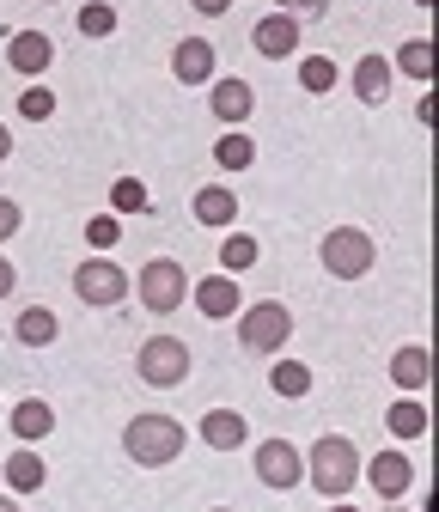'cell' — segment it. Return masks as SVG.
Returning a JSON list of instances; mask_svg holds the SVG:
<instances>
[{
  "label": "cell",
  "instance_id": "5bb4252c",
  "mask_svg": "<svg viewBox=\"0 0 439 512\" xmlns=\"http://www.w3.org/2000/svg\"><path fill=\"white\" fill-rule=\"evenodd\" d=\"M391 86H397L391 55H360V61H354V98H360V104H385Z\"/></svg>",
  "mask_w": 439,
  "mask_h": 512
},
{
  "label": "cell",
  "instance_id": "7402d4cb",
  "mask_svg": "<svg viewBox=\"0 0 439 512\" xmlns=\"http://www.w3.org/2000/svg\"><path fill=\"white\" fill-rule=\"evenodd\" d=\"M214 165L220 171H250V165H257V141L238 135V128H226V135L214 141Z\"/></svg>",
  "mask_w": 439,
  "mask_h": 512
},
{
  "label": "cell",
  "instance_id": "6da1fadb",
  "mask_svg": "<svg viewBox=\"0 0 439 512\" xmlns=\"http://www.w3.org/2000/svg\"><path fill=\"white\" fill-rule=\"evenodd\" d=\"M305 482L330 494V500H348V488L360 482V452H354V439L348 433H318L311 439V452H305Z\"/></svg>",
  "mask_w": 439,
  "mask_h": 512
},
{
  "label": "cell",
  "instance_id": "484cf974",
  "mask_svg": "<svg viewBox=\"0 0 439 512\" xmlns=\"http://www.w3.org/2000/svg\"><path fill=\"white\" fill-rule=\"evenodd\" d=\"M385 427H391L397 439H421V433H427V409H421L415 397H397L391 415H385Z\"/></svg>",
  "mask_w": 439,
  "mask_h": 512
},
{
  "label": "cell",
  "instance_id": "277c9868",
  "mask_svg": "<svg viewBox=\"0 0 439 512\" xmlns=\"http://www.w3.org/2000/svg\"><path fill=\"white\" fill-rule=\"evenodd\" d=\"M135 293H141V305H147L153 317H171L183 299H190V275H183L177 256H153V263L135 275Z\"/></svg>",
  "mask_w": 439,
  "mask_h": 512
},
{
  "label": "cell",
  "instance_id": "3957f363",
  "mask_svg": "<svg viewBox=\"0 0 439 512\" xmlns=\"http://www.w3.org/2000/svg\"><path fill=\"white\" fill-rule=\"evenodd\" d=\"M232 324H238V348L244 354H281L287 336H293V311L281 299H257V305H244Z\"/></svg>",
  "mask_w": 439,
  "mask_h": 512
},
{
  "label": "cell",
  "instance_id": "f546056e",
  "mask_svg": "<svg viewBox=\"0 0 439 512\" xmlns=\"http://www.w3.org/2000/svg\"><path fill=\"white\" fill-rule=\"evenodd\" d=\"M86 244H92L98 256H110V250L122 244V220H116V214H98V220H86Z\"/></svg>",
  "mask_w": 439,
  "mask_h": 512
},
{
  "label": "cell",
  "instance_id": "8992f818",
  "mask_svg": "<svg viewBox=\"0 0 439 512\" xmlns=\"http://www.w3.org/2000/svg\"><path fill=\"white\" fill-rule=\"evenodd\" d=\"M318 256H324V269L336 275V281H360L366 269H372V238L360 232V226H336V232H324V244H318Z\"/></svg>",
  "mask_w": 439,
  "mask_h": 512
},
{
  "label": "cell",
  "instance_id": "4fadbf2b",
  "mask_svg": "<svg viewBox=\"0 0 439 512\" xmlns=\"http://www.w3.org/2000/svg\"><path fill=\"white\" fill-rule=\"evenodd\" d=\"M171 74H177L183 86H208V80H214V43H208V37H183V43L171 49Z\"/></svg>",
  "mask_w": 439,
  "mask_h": 512
},
{
  "label": "cell",
  "instance_id": "9a60e30c",
  "mask_svg": "<svg viewBox=\"0 0 439 512\" xmlns=\"http://www.w3.org/2000/svg\"><path fill=\"white\" fill-rule=\"evenodd\" d=\"M190 299H196L202 317H238V311H244V293H238L232 275H208L202 287H190Z\"/></svg>",
  "mask_w": 439,
  "mask_h": 512
},
{
  "label": "cell",
  "instance_id": "f35d334b",
  "mask_svg": "<svg viewBox=\"0 0 439 512\" xmlns=\"http://www.w3.org/2000/svg\"><path fill=\"white\" fill-rule=\"evenodd\" d=\"M385 512H403V506H397V500H391V506H385Z\"/></svg>",
  "mask_w": 439,
  "mask_h": 512
},
{
  "label": "cell",
  "instance_id": "d6986e66",
  "mask_svg": "<svg viewBox=\"0 0 439 512\" xmlns=\"http://www.w3.org/2000/svg\"><path fill=\"white\" fill-rule=\"evenodd\" d=\"M13 433H19L25 445L49 439V433H55V409H49L43 397H25V403H13Z\"/></svg>",
  "mask_w": 439,
  "mask_h": 512
},
{
  "label": "cell",
  "instance_id": "7c38bea8",
  "mask_svg": "<svg viewBox=\"0 0 439 512\" xmlns=\"http://www.w3.org/2000/svg\"><path fill=\"white\" fill-rule=\"evenodd\" d=\"M360 476L379 488L385 500H403V494H409V482H415V464H409L403 452H379V458H360Z\"/></svg>",
  "mask_w": 439,
  "mask_h": 512
},
{
  "label": "cell",
  "instance_id": "8fae6325",
  "mask_svg": "<svg viewBox=\"0 0 439 512\" xmlns=\"http://www.w3.org/2000/svg\"><path fill=\"white\" fill-rule=\"evenodd\" d=\"M7 68L25 74V80L49 74V68H55V43H49L43 31H13V37H7Z\"/></svg>",
  "mask_w": 439,
  "mask_h": 512
},
{
  "label": "cell",
  "instance_id": "ffe728a7",
  "mask_svg": "<svg viewBox=\"0 0 439 512\" xmlns=\"http://www.w3.org/2000/svg\"><path fill=\"white\" fill-rule=\"evenodd\" d=\"M427 372H433V360H427V348H421V342H409V348H397V354H391V378L403 384V391H421Z\"/></svg>",
  "mask_w": 439,
  "mask_h": 512
},
{
  "label": "cell",
  "instance_id": "4dcf8cb0",
  "mask_svg": "<svg viewBox=\"0 0 439 512\" xmlns=\"http://www.w3.org/2000/svg\"><path fill=\"white\" fill-rule=\"evenodd\" d=\"M80 31H86V37H110V31H116V7H110V0L80 7Z\"/></svg>",
  "mask_w": 439,
  "mask_h": 512
},
{
  "label": "cell",
  "instance_id": "e575fe53",
  "mask_svg": "<svg viewBox=\"0 0 439 512\" xmlns=\"http://www.w3.org/2000/svg\"><path fill=\"white\" fill-rule=\"evenodd\" d=\"M190 7H196V13H202V19H220V13H226V7H232V0H190Z\"/></svg>",
  "mask_w": 439,
  "mask_h": 512
},
{
  "label": "cell",
  "instance_id": "2e32d148",
  "mask_svg": "<svg viewBox=\"0 0 439 512\" xmlns=\"http://www.w3.org/2000/svg\"><path fill=\"white\" fill-rule=\"evenodd\" d=\"M244 439H250V421L238 409H208L202 415V445H214V452H238Z\"/></svg>",
  "mask_w": 439,
  "mask_h": 512
},
{
  "label": "cell",
  "instance_id": "7a4b0ae2",
  "mask_svg": "<svg viewBox=\"0 0 439 512\" xmlns=\"http://www.w3.org/2000/svg\"><path fill=\"white\" fill-rule=\"evenodd\" d=\"M183 445H190V433H183V421H171V415H135L129 427H122V452H129L141 470L177 464Z\"/></svg>",
  "mask_w": 439,
  "mask_h": 512
},
{
  "label": "cell",
  "instance_id": "8d00e7d4",
  "mask_svg": "<svg viewBox=\"0 0 439 512\" xmlns=\"http://www.w3.org/2000/svg\"><path fill=\"white\" fill-rule=\"evenodd\" d=\"M330 512H354V500H336V506H330Z\"/></svg>",
  "mask_w": 439,
  "mask_h": 512
},
{
  "label": "cell",
  "instance_id": "9c48e42d",
  "mask_svg": "<svg viewBox=\"0 0 439 512\" xmlns=\"http://www.w3.org/2000/svg\"><path fill=\"white\" fill-rule=\"evenodd\" d=\"M257 476H263L269 488H299V476H305L299 445H293V439H263V445H257Z\"/></svg>",
  "mask_w": 439,
  "mask_h": 512
},
{
  "label": "cell",
  "instance_id": "44dd1931",
  "mask_svg": "<svg viewBox=\"0 0 439 512\" xmlns=\"http://www.w3.org/2000/svg\"><path fill=\"white\" fill-rule=\"evenodd\" d=\"M0 470H7V488H13V494H37V488H43V476H49V470H43V458L31 452V445H25V452H13Z\"/></svg>",
  "mask_w": 439,
  "mask_h": 512
},
{
  "label": "cell",
  "instance_id": "f1b7e54d",
  "mask_svg": "<svg viewBox=\"0 0 439 512\" xmlns=\"http://www.w3.org/2000/svg\"><path fill=\"white\" fill-rule=\"evenodd\" d=\"M19 116H25V122H49V116H55V92L31 80V86L19 92Z\"/></svg>",
  "mask_w": 439,
  "mask_h": 512
},
{
  "label": "cell",
  "instance_id": "52a82bcc",
  "mask_svg": "<svg viewBox=\"0 0 439 512\" xmlns=\"http://www.w3.org/2000/svg\"><path fill=\"white\" fill-rule=\"evenodd\" d=\"M129 275H122L116 263H110V256H86V263L74 269V293L86 299V305H122V299H129Z\"/></svg>",
  "mask_w": 439,
  "mask_h": 512
},
{
  "label": "cell",
  "instance_id": "74e56055",
  "mask_svg": "<svg viewBox=\"0 0 439 512\" xmlns=\"http://www.w3.org/2000/svg\"><path fill=\"white\" fill-rule=\"evenodd\" d=\"M0 512H19V506H13V500H7V494H0Z\"/></svg>",
  "mask_w": 439,
  "mask_h": 512
},
{
  "label": "cell",
  "instance_id": "5b68a950",
  "mask_svg": "<svg viewBox=\"0 0 439 512\" xmlns=\"http://www.w3.org/2000/svg\"><path fill=\"white\" fill-rule=\"evenodd\" d=\"M135 372L153 384V391H177V384L190 378V348L177 336H147L141 354H135Z\"/></svg>",
  "mask_w": 439,
  "mask_h": 512
},
{
  "label": "cell",
  "instance_id": "83f0119b",
  "mask_svg": "<svg viewBox=\"0 0 439 512\" xmlns=\"http://www.w3.org/2000/svg\"><path fill=\"white\" fill-rule=\"evenodd\" d=\"M269 384H275V397H305V391H311V366H299V360H275Z\"/></svg>",
  "mask_w": 439,
  "mask_h": 512
},
{
  "label": "cell",
  "instance_id": "cb8c5ba5",
  "mask_svg": "<svg viewBox=\"0 0 439 512\" xmlns=\"http://www.w3.org/2000/svg\"><path fill=\"white\" fill-rule=\"evenodd\" d=\"M391 68H397V74H409V80H433V43H427V37H409V43L397 49Z\"/></svg>",
  "mask_w": 439,
  "mask_h": 512
},
{
  "label": "cell",
  "instance_id": "d6a6232c",
  "mask_svg": "<svg viewBox=\"0 0 439 512\" xmlns=\"http://www.w3.org/2000/svg\"><path fill=\"white\" fill-rule=\"evenodd\" d=\"M19 220H25V214H19V202H13V196H0V244L19 232Z\"/></svg>",
  "mask_w": 439,
  "mask_h": 512
},
{
  "label": "cell",
  "instance_id": "d4e9b609",
  "mask_svg": "<svg viewBox=\"0 0 439 512\" xmlns=\"http://www.w3.org/2000/svg\"><path fill=\"white\" fill-rule=\"evenodd\" d=\"M336 80H342V68L330 55H299V86L305 92H336Z\"/></svg>",
  "mask_w": 439,
  "mask_h": 512
},
{
  "label": "cell",
  "instance_id": "ac0fdd59",
  "mask_svg": "<svg viewBox=\"0 0 439 512\" xmlns=\"http://www.w3.org/2000/svg\"><path fill=\"white\" fill-rule=\"evenodd\" d=\"M13 336H19L25 348H49V342L61 336V317H55L49 305H25V311H19V324H13Z\"/></svg>",
  "mask_w": 439,
  "mask_h": 512
},
{
  "label": "cell",
  "instance_id": "ab89813d",
  "mask_svg": "<svg viewBox=\"0 0 439 512\" xmlns=\"http://www.w3.org/2000/svg\"><path fill=\"white\" fill-rule=\"evenodd\" d=\"M415 7H433V0H415Z\"/></svg>",
  "mask_w": 439,
  "mask_h": 512
},
{
  "label": "cell",
  "instance_id": "60d3db41",
  "mask_svg": "<svg viewBox=\"0 0 439 512\" xmlns=\"http://www.w3.org/2000/svg\"><path fill=\"white\" fill-rule=\"evenodd\" d=\"M214 512H226V506H214Z\"/></svg>",
  "mask_w": 439,
  "mask_h": 512
},
{
  "label": "cell",
  "instance_id": "ba28073f",
  "mask_svg": "<svg viewBox=\"0 0 439 512\" xmlns=\"http://www.w3.org/2000/svg\"><path fill=\"white\" fill-rule=\"evenodd\" d=\"M208 110H214V122L238 128V122H250V110H257V92H250V80H238V74H214L208 80Z\"/></svg>",
  "mask_w": 439,
  "mask_h": 512
},
{
  "label": "cell",
  "instance_id": "1f68e13d",
  "mask_svg": "<svg viewBox=\"0 0 439 512\" xmlns=\"http://www.w3.org/2000/svg\"><path fill=\"white\" fill-rule=\"evenodd\" d=\"M324 7H330V0H275V13H293L299 25H311V19H324Z\"/></svg>",
  "mask_w": 439,
  "mask_h": 512
},
{
  "label": "cell",
  "instance_id": "836d02e7",
  "mask_svg": "<svg viewBox=\"0 0 439 512\" xmlns=\"http://www.w3.org/2000/svg\"><path fill=\"white\" fill-rule=\"evenodd\" d=\"M13 287H19V269H13V263H7V256H0V299H7V293H13Z\"/></svg>",
  "mask_w": 439,
  "mask_h": 512
},
{
  "label": "cell",
  "instance_id": "30bf717a",
  "mask_svg": "<svg viewBox=\"0 0 439 512\" xmlns=\"http://www.w3.org/2000/svg\"><path fill=\"white\" fill-rule=\"evenodd\" d=\"M299 19L293 13H263L257 25H250V43H257V55H269V61H287L293 49H299Z\"/></svg>",
  "mask_w": 439,
  "mask_h": 512
},
{
  "label": "cell",
  "instance_id": "603a6c76",
  "mask_svg": "<svg viewBox=\"0 0 439 512\" xmlns=\"http://www.w3.org/2000/svg\"><path fill=\"white\" fill-rule=\"evenodd\" d=\"M257 256H263V244H257V238L232 232V238L220 244V275H244V269H257Z\"/></svg>",
  "mask_w": 439,
  "mask_h": 512
},
{
  "label": "cell",
  "instance_id": "e0dca14e",
  "mask_svg": "<svg viewBox=\"0 0 439 512\" xmlns=\"http://www.w3.org/2000/svg\"><path fill=\"white\" fill-rule=\"evenodd\" d=\"M190 214H196L202 226H232V220H238V196H232L226 183H202L196 202H190Z\"/></svg>",
  "mask_w": 439,
  "mask_h": 512
},
{
  "label": "cell",
  "instance_id": "d590c367",
  "mask_svg": "<svg viewBox=\"0 0 439 512\" xmlns=\"http://www.w3.org/2000/svg\"><path fill=\"white\" fill-rule=\"evenodd\" d=\"M7 159H13V128L0 122V165H7Z\"/></svg>",
  "mask_w": 439,
  "mask_h": 512
},
{
  "label": "cell",
  "instance_id": "4316f807",
  "mask_svg": "<svg viewBox=\"0 0 439 512\" xmlns=\"http://www.w3.org/2000/svg\"><path fill=\"white\" fill-rule=\"evenodd\" d=\"M110 208H116V214H147V208H153L147 183H141V177H116V183H110Z\"/></svg>",
  "mask_w": 439,
  "mask_h": 512
}]
</instances>
